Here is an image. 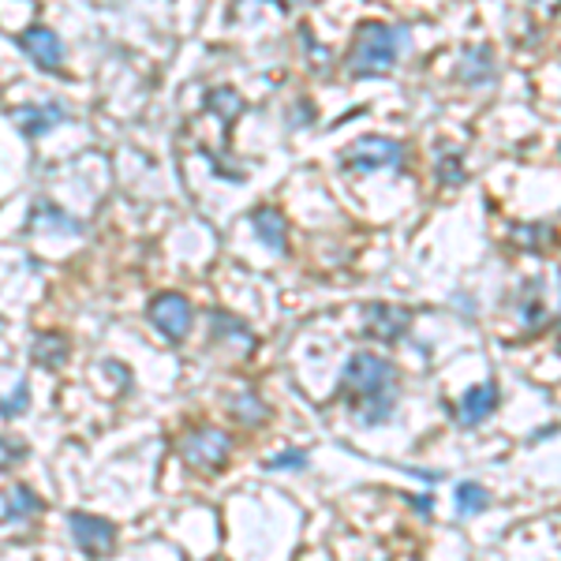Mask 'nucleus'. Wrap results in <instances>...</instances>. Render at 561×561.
<instances>
[{"instance_id": "f257e3e1", "label": "nucleus", "mask_w": 561, "mask_h": 561, "mask_svg": "<svg viewBox=\"0 0 561 561\" xmlns=\"http://www.w3.org/2000/svg\"><path fill=\"white\" fill-rule=\"evenodd\" d=\"M337 397L348 404L356 423L378 427L389 423L397 412V367L393 359L378 356V352H356L345 364Z\"/></svg>"}, {"instance_id": "f03ea898", "label": "nucleus", "mask_w": 561, "mask_h": 561, "mask_svg": "<svg viewBox=\"0 0 561 561\" xmlns=\"http://www.w3.org/2000/svg\"><path fill=\"white\" fill-rule=\"evenodd\" d=\"M401 42H404V31L389 23H364L352 38V49H348V76L352 79H375V76H386V71L397 68L401 60Z\"/></svg>"}, {"instance_id": "7ed1b4c3", "label": "nucleus", "mask_w": 561, "mask_h": 561, "mask_svg": "<svg viewBox=\"0 0 561 561\" xmlns=\"http://www.w3.org/2000/svg\"><path fill=\"white\" fill-rule=\"evenodd\" d=\"M404 165V147L386 135H367V139L352 142V147L341 153V169L345 173H378V169H393L401 173Z\"/></svg>"}, {"instance_id": "20e7f679", "label": "nucleus", "mask_w": 561, "mask_h": 561, "mask_svg": "<svg viewBox=\"0 0 561 561\" xmlns=\"http://www.w3.org/2000/svg\"><path fill=\"white\" fill-rule=\"evenodd\" d=\"M180 457L198 472H221L232 457V438L217 427H195L180 438Z\"/></svg>"}, {"instance_id": "39448f33", "label": "nucleus", "mask_w": 561, "mask_h": 561, "mask_svg": "<svg viewBox=\"0 0 561 561\" xmlns=\"http://www.w3.org/2000/svg\"><path fill=\"white\" fill-rule=\"evenodd\" d=\"M147 319H150L153 330L161 333V337L184 341L187 333H192L195 311H192V300H187V296H180V293H161V296H153V300H150Z\"/></svg>"}, {"instance_id": "423d86ee", "label": "nucleus", "mask_w": 561, "mask_h": 561, "mask_svg": "<svg viewBox=\"0 0 561 561\" xmlns=\"http://www.w3.org/2000/svg\"><path fill=\"white\" fill-rule=\"evenodd\" d=\"M68 531H71V539H76V547L90 558H105V554H113V547H116V524L98 517V513L71 510Z\"/></svg>"}, {"instance_id": "0eeeda50", "label": "nucleus", "mask_w": 561, "mask_h": 561, "mask_svg": "<svg viewBox=\"0 0 561 561\" xmlns=\"http://www.w3.org/2000/svg\"><path fill=\"white\" fill-rule=\"evenodd\" d=\"M412 311L409 307H397V304H367L364 307V333L370 341H382V345H397L404 333L412 330Z\"/></svg>"}, {"instance_id": "6e6552de", "label": "nucleus", "mask_w": 561, "mask_h": 561, "mask_svg": "<svg viewBox=\"0 0 561 561\" xmlns=\"http://www.w3.org/2000/svg\"><path fill=\"white\" fill-rule=\"evenodd\" d=\"M15 45L26 53V60L31 65H38L42 71H57L65 65V42H60V34L53 31V26H26V31L15 38Z\"/></svg>"}, {"instance_id": "1a4fd4ad", "label": "nucleus", "mask_w": 561, "mask_h": 561, "mask_svg": "<svg viewBox=\"0 0 561 561\" xmlns=\"http://www.w3.org/2000/svg\"><path fill=\"white\" fill-rule=\"evenodd\" d=\"M68 121V108L60 102H45V105H20L12 113V124L20 128L23 139H42V135H49L53 128H60V124Z\"/></svg>"}, {"instance_id": "9d476101", "label": "nucleus", "mask_w": 561, "mask_h": 561, "mask_svg": "<svg viewBox=\"0 0 561 561\" xmlns=\"http://www.w3.org/2000/svg\"><path fill=\"white\" fill-rule=\"evenodd\" d=\"M497 382H479L472 389H465V397L457 401L454 409V420L460 427H479V423H486L491 415L497 412Z\"/></svg>"}, {"instance_id": "9b49d317", "label": "nucleus", "mask_w": 561, "mask_h": 561, "mask_svg": "<svg viewBox=\"0 0 561 561\" xmlns=\"http://www.w3.org/2000/svg\"><path fill=\"white\" fill-rule=\"evenodd\" d=\"M251 229H255V240L266 251H274V255H288V225L274 206H259V210L251 214Z\"/></svg>"}, {"instance_id": "f8f14e48", "label": "nucleus", "mask_w": 561, "mask_h": 561, "mask_svg": "<svg viewBox=\"0 0 561 561\" xmlns=\"http://www.w3.org/2000/svg\"><path fill=\"white\" fill-rule=\"evenodd\" d=\"M71 356V341L57 330L34 333L31 341V364H38L42 370H60Z\"/></svg>"}, {"instance_id": "ddd939ff", "label": "nucleus", "mask_w": 561, "mask_h": 561, "mask_svg": "<svg viewBox=\"0 0 561 561\" xmlns=\"http://www.w3.org/2000/svg\"><path fill=\"white\" fill-rule=\"evenodd\" d=\"M31 229H42V232H71V237H83V221H76V217L60 210L57 203H49V198H38V203L31 206Z\"/></svg>"}, {"instance_id": "4468645a", "label": "nucleus", "mask_w": 561, "mask_h": 561, "mask_svg": "<svg viewBox=\"0 0 561 561\" xmlns=\"http://www.w3.org/2000/svg\"><path fill=\"white\" fill-rule=\"evenodd\" d=\"M45 510V502L38 497V491L34 486H12V491L4 494V520H31L38 517V513Z\"/></svg>"}, {"instance_id": "2eb2a0df", "label": "nucleus", "mask_w": 561, "mask_h": 561, "mask_svg": "<svg viewBox=\"0 0 561 561\" xmlns=\"http://www.w3.org/2000/svg\"><path fill=\"white\" fill-rule=\"evenodd\" d=\"M206 108H210V113L217 116V121H221V128L229 131L232 124L240 121V113L248 105H243V98H240V90H232V87H217V90H210V94H206Z\"/></svg>"}, {"instance_id": "dca6fc26", "label": "nucleus", "mask_w": 561, "mask_h": 561, "mask_svg": "<svg viewBox=\"0 0 561 561\" xmlns=\"http://www.w3.org/2000/svg\"><path fill=\"white\" fill-rule=\"evenodd\" d=\"M494 76V57H491V45H472V49H465V57H460V79L465 83H491Z\"/></svg>"}, {"instance_id": "f3484780", "label": "nucleus", "mask_w": 561, "mask_h": 561, "mask_svg": "<svg viewBox=\"0 0 561 561\" xmlns=\"http://www.w3.org/2000/svg\"><path fill=\"white\" fill-rule=\"evenodd\" d=\"M454 505H457V517L472 520V517H479V513L491 510V491H486L483 483H472V479H468V483H457Z\"/></svg>"}, {"instance_id": "a211bd4d", "label": "nucleus", "mask_w": 561, "mask_h": 561, "mask_svg": "<svg viewBox=\"0 0 561 561\" xmlns=\"http://www.w3.org/2000/svg\"><path fill=\"white\" fill-rule=\"evenodd\" d=\"M232 415L243 423V427H262V423L270 420V409H266V401H262L259 393H237L232 397Z\"/></svg>"}, {"instance_id": "6ab92c4d", "label": "nucleus", "mask_w": 561, "mask_h": 561, "mask_svg": "<svg viewBox=\"0 0 561 561\" xmlns=\"http://www.w3.org/2000/svg\"><path fill=\"white\" fill-rule=\"evenodd\" d=\"M262 465L270 472H300V468H307V449H280V454L266 457Z\"/></svg>"}, {"instance_id": "aec40b11", "label": "nucleus", "mask_w": 561, "mask_h": 561, "mask_svg": "<svg viewBox=\"0 0 561 561\" xmlns=\"http://www.w3.org/2000/svg\"><path fill=\"white\" fill-rule=\"evenodd\" d=\"M26 404H31V386L20 382L12 397H0V415H4V420H20L26 412Z\"/></svg>"}, {"instance_id": "412c9836", "label": "nucleus", "mask_w": 561, "mask_h": 561, "mask_svg": "<svg viewBox=\"0 0 561 561\" xmlns=\"http://www.w3.org/2000/svg\"><path fill=\"white\" fill-rule=\"evenodd\" d=\"M214 333H221V337H240L243 345H251L248 325L237 322V319H232V314H214Z\"/></svg>"}, {"instance_id": "4be33fe9", "label": "nucleus", "mask_w": 561, "mask_h": 561, "mask_svg": "<svg viewBox=\"0 0 561 561\" xmlns=\"http://www.w3.org/2000/svg\"><path fill=\"white\" fill-rule=\"evenodd\" d=\"M438 180H442L446 187H460V184H465L468 173L460 169V158H454V153H449V158H442V161H438Z\"/></svg>"}, {"instance_id": "5701e85b", "label": "nucleus", "mask_w": 561, "mask_h": 561, "mask_svg": "<svg viewBox=\"0 0 561 561\" xmlns=\"http://www.w3.org/2000/svg\"><path fill=\"white\" fill-rule=\"evenodd\" d=\"M517 314H520L524 330H539V325H547V319H550V314H547V307H542L539 300H524Z\"/></svg>"}, {"instance_id": "b1692460", "label": "nucleus", "mask_w": 561, "mask_h": 561, "mask_svg": "<svg viewBox=\"0 0 561 561\" xmlns=\"http://www.w3.org/2000/svg\"><path fill=\"white\" fill-rule=\"evenodd\" d=\"M26 457V446L15 438H0V472H8V468H15L20 460Z\"/></svg>"}, {"instance_id": "393cba45", "label": "nucleus", "mask_w": 561, "mask_h": 561, "mask_svg": "<svg viewBox=\"0 0 561 561\" xmlns=\"http://www.w3.org/2000/svg\"><path fill=\"white\" fill-rule=\"evenodd\" d=\"M409 502L415 505V510L423 513V517H431V513H434V497H431V494H423V497H409Z\"/></svg>"}, {"instance_id": "a878e982", "label": "nucleus", "mask_w": 561, "mask_h": 561, "mask_svg": "<svg viewBox=\"0 0 561 561\" xmlns=\"http://www.w3.org/2000/svg\"><path fill=\"white\" fill-rule=\"evenodd\" d=\"M277 4H280V8H296L300 0H277Z\"/></svg>"}]
</instances>
